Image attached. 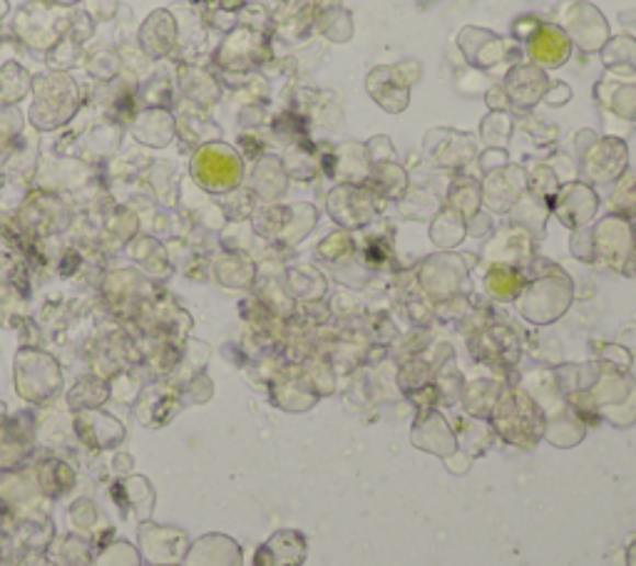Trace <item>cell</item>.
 <instances>
[{"mask_svg":"<svg viewBox=\"0 0 636 566\" xmlns=\"http://www.w3.org/2000/svg\"><path fill=\"white\" fill-rule=\"evenodd\" d=\"M594 105L600 112L636 125V70L634 68H604V75L594 82Z\"/></svg>","mask_w":636,"mask_h":566,"instance_id":"10","label":"cell"},{"mask_svg":"<svg viewBox=\"0 0 636 566\" xmlns=\"http://www.w3.org/2000/svg\"><path fill=\"white\" fill-rule=\"evenodd\" d=\"M410 90L400 78L396 65H376L366 75V92L376 105L388 115H404L410 105Z\"/></svg>","mask_w":636,"mask_h":566,"instance_id":"17","label":"cell"},{"mask_svg":"<svg viewBox=\"0 0 636 566\" xmlns=\"http://www.w3.org/2000/svg\"><path fill=\"white\" fill-rule=\"evenodd\" d=\"M329 142L321 139H304L294 142V145L284 147V169L288 179H298V182H311L318 174H321V155Z\"/></svg>","mask_w":636,"mask_h":566,"instance_id":"19","label":"cell"},{"mask_svg":"<svg viewBox=\"0 0 636 566\" xmlns=\"http://www.w3.org/2000/svg\"><path fill=\"white\" fill-rule=\"evenodd\" d=\"M552 214L569 229H582L594 219L597 210H600V196H597L594 186L587 182H569L559 186V192L549 204Z\"/></svg>","mask_w":636,"mask_h":566,"instance_id":"15","label":"cell"},{"mask_svg":"<svg viewBox=\"0 0 636 566\" xmlns=\"http://www.w3.org/2000/svg\"><path fill=\"white\" fill-rule=\"evenodd\" d=\"M418 3H420V5H423V8H425V5H430V3H435V0H418Z\"/></svg>","mask_w":636,"mask_h":566,"instance_id":"50","label":"cell"},{"mask_svg":"<svg viewBox=\"0 0 636 566\" xmlns=\"http://www.w3.org/2000/svg\"><path fill=\"white\" fill-rule=\"evenodd\" d=\"M518 129V117L512 112H495L488 110V115L480 120V127H477V142L485 149H508L510 139Z\"/></svg>","mask_w":636,"mask_h":566,"instance_id":"25","label":"cell"},{"mask_svg":"<svg viewBox=\"0 0 636 566\" xmlns=\"http://www.w3.org/2000/svg\"><path fill=\"white\" fill-rule=\"evenodd\" d=\"M620 23H622L624 27H636V11L620 13Z\"/></svg>","mask_w":636,"mask_h":566,"instance_id":"49","label":"cell"},{"mask_svg":"<svg viewBox=\"0 0 636 566\" xmlns=\"http://www.w3.org/2000/svg\"><path fill=\"white\" fill-rule=\"evenodd\" d=\"M485 105H488V110H495V112H512L510 107V100H508V92H504L502 88V82H492L488 90H485Z\"/></svg>","mask_w":636,"mask_h":566,"instance_id":"45","label":"cell"},{"mask_svg":"<svg viewBox=\"0 0 636 566\" xmlns=\"http://www.w3.org/2000/svg\"><path fill=\"white\" fill-rule=\"evenodd\" d=\"M423 152L438 169L465 172L480 155V142L453 127H430L423 137Z\"/></svg>","mask_w":636,"mask_h":566,"instance_id":"9","label":"cell"},{"mask_svg":"<svg viewBox=\"0 0 636 566\" xmlns=\"http://www.w3.org/2000/svg\"><path fill=\"white\" fill-rule=\"evenodd\" d=\"M555 23L563 27L572 45L584 55L602 53V47L610 43L612 37V27L606 23L600 8L584 3V0H569V3H563Z\"/></svg>","mask_w":636,"mask_h":566,"instance_id":"7","label":"cell"},{"mask_svg":"<svg viewBox=\"0 0 636 566\" xmlns=\"http://www.w3.org/2000/svg\"><path fill=\"white\" fill-rule=\"evenodd\" d=\"M510 214H512L514 226H520V229H525L530 234H540L542 229H545L549 204L545 200H540L537 194L525 192L518 202H514Z\"/></svg>","mask_w":636,"mask_h":566,"instance_id":"27","label":"cell"},{"mask_svg":"<svg viewBox=\"0 0 636 566\" xmlns=\"http://www.w3.org/2000/svg\"><path fill=\"white\" fill-rule=\"evenodd\" d=\"M518 125L525 127L527 135L535 139L540 147H552L557 142V135H559L555 125H547V122H542L540 117H535V112L518 117Z\"/></svg>","mask_w":636,"mask_h":566,"instance_id":"38","label":"cell"},{"mask_svg":"<svg viewBox=\"0 0 636 566\" xmlns=\"http://www.w3.org/2000/svg\"><path fill=\"white\" fill-rule=\"evenodd\" d=\"M202 107H194L190 112H182L180 117H177V132H180V137L184 139H192L194 145H207V142H217V137H222V129L214 125V120H209L204 112H200Z\"/></svg>","mask_w":636,"mask_h":566,"instance_id":"29","label":"cell"},{"mask_svg":"<svg viewBox=\"0 0 636 566\" xmlns=\"http://www.w3.org/2000/svg\"><path fill=\"white\" fill-rule=\"evenodd\" d=\"M174 120L167 115V110L149 107L143 115H137L135 122V137L139 142H145L149 147H164L170 145L174 137Z\"/></svg>","mask_w":636,"mask_h":566,"instance_id":"24","label":"cell"},{"mask_svg":"<svg viewBox=\"0 0 636 566\" xmlns=\"http://www.w3.org/2000/svg\"><path fill=\"white\" fill-rule=\"evenodd\" d=\"M522 167H525V172H527V192L537 194L540 200H545L547 204H552V200L557 196L563 182H559L557 174L552 172L547 159L545 157L530 159V162H525Z\"/></svg>","mask_w":636,"mask_h":566,"instance_id":"31","label":"cell"},{"mask_svg":"<svg viewBox=\"0 0 636 566\" xmlns=\"http://www.w3.org/2000/svg\"><path fill=\"white\" fill-rule=\"evenodd\" d=\"M398 206L400 212L413 216V219H425V216L438 212V202L423 186H408V192L398 200Z\"/></svg>","mask_w":636,"mask_h":566,"instance_id":"37","label":"cell"},{"mask_svg":"<svg viewBox=\"0 0 636 566\" xmlns=\"http://www.w3.org/2000/svg\"><path fill=\"white\" fill-rule=\"evenodd\" d=\"M192 174L196 184H202L212 194H227L239 189L245 177V159L231 145L224 142H207L196 149L192 159Z\"/></svg>","mask_w":636,"mask_h":566,"instance_id":"3","label":"cell"},{"mask_svg":"<svg viewBox=\"0 0 636 566\" xmlns=\"http://www.w3.org/2000/svg\"><path fill=\"white\" fill-rule=\"evenodd\" d=\"M455 47L463 55L465 65L480 72H492L504 68V65L510 68V65L525 60V50H522L520 43L477 25H465L455 37Z\"/></svg>","mask_w":636,"mask_h":566,"instance_id":"2","label":"cell"},{"mask_svg":"<svg viewBox=\"0 0 636 566\" xmlns=\"http://www.w3.org/2000/svg\"><path fill=\"white\" fill-rule=\"evenodd\" d=\"M55 50L50 53V65L53 68H72L75 58H80V45L75 43H60V45H53Z\"/></svg>","mask_w":636,"mask_h":566,"instance_id":"43","label":"cell"},{"mask_svg":"<svg viewBox=\"0 0 636 566\" xmlns=\"http://www.w3.org/2000/svg\"><path fill=\"white\" fill-rule=\"evenodd\" d=\"M465 234V219L451 206H443L433 222V241L438 247H455Z\"/></svg>","mask_w":636,"mask_h":566,"instance_id":"33","label":"cell"},{"mask_svg":"<svg viewBox=\"0 0 636 566\" xmlns=\"http://www.w3.org/2000/svg\"><path fill=\"white\" fill-rule=\"evenodd\" d=\"M314 33L326 37L329 43H349L353 37V21L351 13L343 11L341 5H323L316 13Z\"/></svg>","mask_w":636,"mask_h":566,"instance_id":"26","label":"cell"},{"mask_svg":"<svg viewBox=\"0 0 636 566\" xmlns=\"http://www.w3.org/2000/svg\"><path fill=\"white\" fill-rule=\"evenodd\" d=\"M321 174L336 179L339 184H363L371 174L366 142L345 139L339 145H326L321 155Z\"/></svg>","mask_w":636,"mask_h":566,"instance_id":"13","label":"cell"},{"mask_svg":"<svg viewBox=\"0 0 636 566\" xmlns=\"http://www.w3.org/2000/svg\"><path fill=\"white\" fill-rule=\"evenodd\" d=\"M455 177L451 179V186H447V202L445 206H451L463 219H475L480 214L482 206V192H480V179H475L465 172H453Z\"/></svg>","mask_w":636,"mask_h":566,"instance_id":"23","label":"cell"},{"mask_svg":"<svg viewBox=\"0 0 636 566\" xmlns=\"http://www.w3.org/2000/svg\"><path fill=\"white\" fill-rule=\"evenodd\" d=\"M269 129L274 139L282 142L284 147L294 145V142L311 139V120L292 110H282L279 115L269 117Z\"/></svg>","mask_w":636,"mask_h":566,"instance_id":"28","label":"cell"},{"mask_svg":"<svg viewBox=\"0 0 636 566\" xmlns=\"http://www.w3.org/2000/svg\"><path fill=\"white\" fill-rule=\"evenodd\" d=\"M572 100V88H569L567 82H555L552 80L549 82V90H547V94H545V105H549V107H563V105H567V102Z\"/></svg>","mask_w":636,"mask_h":566,"instance_id":"46","label":"cell"},{"mask_svg":"<svg viewBox=\"0 0 636 566\" xmlns=\"http://www.w3.org/2000/svg\"><path fill=\"white\" fill-rule=\"evenodd\" d=\"M316 206L311 204H294L284 210V224H282V236H286L288 241H298L314 229L316 224Z\"/></svg>","mask_w":636,"mask_h":566,"instance_id":"34","label":"cell"},{"mask_svg":"<svg viewBox=\"0 0 636 566\" xmlns=\"http://www.w3.org/2000/svg\"><path fill=\"white\" fill-rule=\"evenodd\" d=\"M288 189V174L284 169L282 157L264 155L257 159L254 172H251V192L264 202L282 200Z\"/></svg>","mask_w":636,"mask_h":566,"instance_id":"20","label":"cell"},{"mask_svg":"<svg viewBox=\"0 0 636 566\" xmlns=\"http://www.w3.org/2000/svg\"><path fill=\"white\" fill-rule=\"evenodd\" d=\"M239 147H241V152H245V157L249 159H261L266 155V142L261 139L259 135H254V132H245L239 139Z\"/></svg>","mask_w":636,"mask_h":566,"instance_id":"47","label":"cell"},{"mask_svg":"<svg viewBox=\"0 0 636 566\" xmlns=\"http://www.w3.org/2000/svg\"><path fill=\"white\" fill-rule=\"evenodd\" d=\"M594 257L622 273L636 271V231L626 216L612 214L594 226Z\"/></svg>","mask_w":636,"mask_h":566,"instance_id":"8","label":"cell"},{"mask_svg":"<svg viewBox=\"0 0 636 566\" xmlns=\"http://www.w3.org/2000/svg\"><path fill=\"white\" fill-rule=\"evenodd\" d=\"M80 92L63 72H48L35 80V105L31 120L37 129H55L68 122L78 110Z\"/></svg>","mask_w":636,"mask_h":566,"instance_id":"5","label":"cell"},{"mask_svg":"<svg viewBox=\"0 0 636 566\" xmlns=\"http://www.w3.org/2000/svg\"><path fill=\"white\" fill-rule=\"evenodd\" d=\"M612 206L620 216L634 219L636 216V169H626V172L614 182Z\"/></svg>","mask_w":636,"mask_h":566,"instance_id":"35","label":"cell"},{"mask_svg":"<svg viewBox=\"0 0 636 566\" xmlns=\"http://www.w3.org/2000/svg\"><path fill=\"white\" fill-rule=\"evenodd\" d=\"M572 301V283L563 271H552L545 276L525 283L518 296L520 314L535 324H552L565 314Z\"/></svg>","mask_w":636,"mask_h":566,"instance_id":"6","label":"cell"},{"mask_svg":"<svg viewBox=\"0 0 636 566\" xmlns=\"http://www.w3.org/2000/svg\"><path fill=\"white\" fill-rule=\"evenodd\" d=\"M500 82L504 92H508L512 115L522 117V115H530V112H535L537 105H542L552 80L547 70H542L527 60H520L504 70Z\"/></svg>","mask_w":636,"mask_h":566,"instance_id":"11","label":"cell"},{"mask_svg":"<svg viewBox=\"0 0 636 566\" xmlns=\"http://www.w3.org/2000/svg\"><path fill=\"white\" fill-rule=\"evenodd\" d=\"M366 155H368V162L373 165H383V162H398V152H396V145H393V139L388 135H376L366 142Z\"/></svg>","mask_w":636,"mask_h":566,"instance_id":"39","label":"cell"},{"mask_svg":"<svg viewBox=\"0 0 636 566\" xmlns=\"http://www.w3.org/2000/svg\"><path fill=\"white\" fill-rule=\"evenodd\" d=\"M351 251H353V241H351V236L343 234V231L331 234L329 239H326L321 247H318V253H321V257L329 259V261L351 257Z\"/></svg>","mask_w":636,"mask_h":566,"instance_id":"40","label":"cell"},{"mask_svg":"<svg viewBox=\"0 0 636 566\" xmlns=\"http://www.w3.org/2000/svg\"><path fill=\"white\" fill-rule=\"evenodd\" d=\"M508 157H510L508 149H482V152L477 155L475 162L480 165L482 174H488V172H492V169H500V167L508 165L510 162Z\"/></svg>","mask_w":636,"mask_h":566,"instance_id":"44","label":"cell"},{"mask_svg":"<svg viewBox=\"0 0 636 566\" xmlns=\"http://www.w3.org/2000/svg\"><path fill=\"white\" fill-rule=\"evenodd\" d=\"M274 58L266 31L251 25H237L224 37L214 65L222 72H257Z\"/></svg>","mask_w":636,"mask_h":566,"instance_id":"4","label":"cell"},{"mask_svg":"<svg viewBox=\"0 0 636 566\" xmlns=\"http://www.w3.org/2000/svg\"><path fill=\"white\" fill-rule=\"evenodd\" d=\"M547 159V165L552 167V172L557 174V179L563 184H569V182H577V177H579V167H577V159L572 157H567L565 152H552Z\"/></svg>","mask_w":636,"mask_h":566,"instance_id":"41","label":"cell"},{"mask_svg":"<svg viewBox=\"0 0 636 566\" xmlns=\"http://www.w3.org/2000/svg\"><path fill=\"white\" fill-rule=\"evenodd\" d=\"M485 257L492 263H504V267L520 269L522 263L532 259V234L512 224L485 247Z\"/></svg>","mask_w":636,"mask_h":566,"instance_id":"18","label":"cell"},{"mask_svg":"<svg viewBox=\"0 0 636 566\" xmlns=\"http://www.w3.org/2000/svg\"><path fill=\"white\" fill-rule=\"evenodd\" d=\"M575 159L579 177L587 184H614L629 169V145L626 139L600 135L594 129H577Z\"/></svg>","mask_w":636,"mask_h":566,"instance_id":"1","label":"cell"},{"mask_svg":"<svg viewBox=\"0 0 636 566\" xmlns=\"http://www.w3.org/2000/svg\"><path fill=\"white\" fill-rule=\"evenodd\" d=\"M482 204L495 214L510 212L514 202L527 192V172L522 165H504L485 174L480 182Z\"/></svg>","mask_w":636,"mask_h":566,"instance_id":"14","label":"cell"},{"mask_svg":"<svg viewBox=\"0 0 636 566\" xmlns=\"http://www.w3.org/2000/svg\"><path fill=\"white\" fill-rule=\"evenodd\" d=\"M525 60L542 70H557L572 60L575 45L557 23H542L540 31L522 45Z\"/></svg>","mask_w":636,"mask_h":566,"instance_id":"16","label":"cell"},{"mask_svg":"<svg viewBox=\"0 0 636 566\" xmlns=\"http://www.w3.org/2000/svg\"><path fill=\"white\" fill-rule=\"evenodd\" d=\"M27 90V75L21 68V65L15 63H8L3 70H0V105L8 102V105H13L25 94Z\"/></svg>","mask_w":636,"mask_h":566,"instance_id":"36","label":"cell"},{"mask_svg":"<svg viewBox=\"0 0 636 566\" xmlns=\"http://www.w3.org/2000/svg\"><path fill=\"white\" fill-rule=\"evenodd\" d=\"M396 70L400 72V78L406 80L408 88H413V84H418L420 78H423V65H420V60H416V58L398 60Z\"/></svg>","mask_w":636,"mask_h":566,"instance_id":"48","label":"cell"},{"mask_svg":"<svg viewBox=\"0 0 636 566\" xmlns=\"http://www.w3.org/2000/svg\"><path fill=\"white\" fill-rule=\"evenodd\" d=\"M485 286H488L495 298L512 301L520 296L522 286H525V279H522L520 269L504 267V263H492L488 273H485Z\"/></svg>","mask_w":636,"mask_h":566,"instance_id":"30","label":"cell"},{"mask_svg":"<svg viewBox=\"0 0 636 566\" xmlns=\"http://www.w3.org/2000/svg\"><path fill=\"white\" fill-rule=\"evenodd\" d=\"M368 189L376 196H381L383 202H398L400 196L408 192L410 186V174L408 169L400 162H383L373 165L371 174L366 179Z\"/></svg>","mask_w":636,"mask_h":566,"instance_id":"22","label":"cell"},{"mask_svg":"<svg viewBox=\"0 0 636 566\" xmlns=\"http://www.w3.org/2000/svg\"><path fill=\"white\" fill-rule=\"evenodd\" d=\"M381 204L383 200L371 192L366 182L336 184L329 196H326V210L345 229H361V226H366L381 210Z\"/></svg>","mask_w":636,"mask_h":566,"instance_id":"12","label":"cell"},{"mask_svg":"<svg viewBox=\"0 0 636 566\" xmlns=\"http://www.w3.org/2000/svg\"><path fill=\"white\" fill-rule=\"evenodd\" d=\"M180 90L184 92V98L190 100L194 107H202V110L217 105L222 98V82L217 75L194 68V65H184L182 68Z\"/></svg>","mask_w":636,"mask_h":566,"instance_id":"21","label":"cell"},{"mask_svg":"<svg viewBox=\"0 0 636 566\" xmlns=\"http://www.w3.org/2000/svg\"><path fill=\"white\" fill-rule=\"evenodd\" d=\"M600 55L604 68H620V65H624V68L636 70V37L632 33L612 35Z\"/></svg>","mask_w":636,"mask_h":566,"instance_id":"32","label":"cell"},{"mask_svg":"<svg viewBox=\"0 0 636 566\" xmlns=\"http://www.w3.org/2000/svg\"><path fill=\"white\" fill-rule=\"evenodd\" d=\"M542 23L545 21H542V18H537V15H520L518 21L512 23V41L525 45L530 37L540 31Z\"/></svg>","mask_w":636,"mask_h":566,"instance_id":"42","label":"cell"}]
</instances>
